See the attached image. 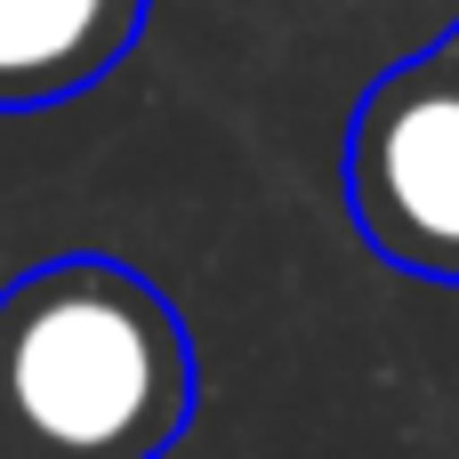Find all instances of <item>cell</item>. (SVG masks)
I'll return each mask as SVG.
<instances>
[{
  "instance_id": "obj_1",
  "label": "cell",
  "mask_w": 459,
  "mask_h": 459,
  "mask_svg": "<svg viewBox=\"0 0 459 459\" xmlns=\"http://www.w3.org/2000/svg\"><path fill=\"white\" fill-rule=\"evenodd\" d=\"M194 395V331L129 258L73 250L0 290V459H169Z\"/></svg>"
},
{
  "instance_id": "obj_2",
  "label": "cell",
  "mask_w": 459,
  "mask_h": 459,
  "mask_svg": "<svg viewBox=\"0 0 459 459\" xmlns=\"http://www.w3.org/2000/svg\"><path fill=\"white\" fill-rule=\"evenodd\" d=\"M339 186L371 258L459 290V24L363 89L339 145Z\"/></svg>"
},
{
  "instance_id": "obj_3",
  "label": "cell",
  "mask_w": 459,
  "mask_h": 459,
  "mask_svg": "<svg viewBox=\"0 0 459 459\" xmlns=\"http://www.w3.org/2000/svg\"><path fill=\"white\" fill-rule=\"evenodd\" d=\"M153 0H0V113L97 89L145 32Z\"/></svg>"
}]
</instances>
